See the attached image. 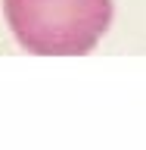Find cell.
Returning <instances> with one entry per match:
<instances>
[{"label":"cell","mask_w":146,"mask_h":150,"mask_svg":"<svg viewBox=\"0 0 146 150\" xmlns=\"http://www.w3.org/2000/svg\"><path fill=\"white\" fill-rule=\"evenodd\" d=\"M16 41L31 53H87L112 22V0H3Z\"/></svg>","instance_id":"1"}]
</instances>
